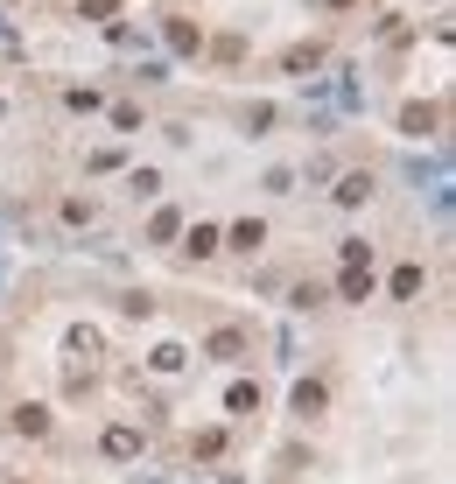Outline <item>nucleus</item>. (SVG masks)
Returning a JSON list of instances; mask_svg holds the SVG:
<instances>
[{
    "mask_svg": "<svg viewBox=\"0 0 456 484\" xmlns=\"http://www.w3.org/2000/svg\"><path fill=\"white\" fill-rule=\"evenodd\" d=\"M365 197H373V176H344L337 183V204H365Z\"/></svg>",
    "mask_w": 456,
    "mask_h": 484,
    "instance_id": "7ed1b4c3",
    "label": "nucleus"
},
{
    "mask_svg": "<svg viewBox=\"0 0 456 484\" xmlns=\"http://www.w3.org/2000/svg\"><path fill=\"white\" fill-rule=\"evenodd\" d=\"M106 457H112V463L141 457V429H127V421H120V429H106Z\"/></svg>",
    "mask_w": 456,
    "mask_h": 484,
    "instance_id": "f257e3e1",
    "label": "nucleus"
},
{
    "mask_svg": "<svg viewBox=\"0 0 456 484\" xmlns=\"http://www.w3.org/2000/svg\"><path fill=\"white\" fill-rule=\"evenodd\" d=\"M330 7H351V0H330Z\"/></svg>",
    "mask_w": 456,
    "mask_h": 484,
    "instance_id": "1a4fd4ad",
    "label": "nucleus"
},
{
    "mask_svg": "<svg viewBox=\"0 0 456 484\" xmlns=\"http://www.w3.org/2000/svg\"><path fill=\"white\" fill-rule=\"evenodd\" d=\"M260 239H267V225H260V218H246V225H232V246H239V253H253Z\"/></svg>",
    "mask_w": 456,
    "mask_h": 484,
    "instance_id": "f03ea898",
    "label": "nucleus"
},
{
    "mask_svg": "<svg viewBox=\"0 0 456 484\" xmlns=\"http://www.w3.org/2000/svg\"><path fill=\"white\" fill-rule=\"evenodd\" d=\"M239 351H246L239 330H218V337H211V358H239Z\"/></svg>",
    "mask_w": 456,
    "mask_h": 484,
    "instance_id": "39448f33",
    "label": "nucleus"
},
{
    "mask_svg": "<svg viewBox=\"0 0 456 484\" xmlns=\"http://www.w3.org/2000/svg\"><path fill=\"white\" fill-rule=\"evenodd\" d=\"M393 295H422V267H401V274H393Z\"/></svg>",
    "mask_w": 456,
    "mask_h": 484,
    "instance_id": "6e6552de",
    "label": "nucleus"
},
{
    "mask_svg": "<svg viewBox=\"0 0 456 484\" xmlns=\"http://www.w3.org/2000/svg\"><path fill=\"white\" fill-rule=\"evenodd\" d=\"M337 288H344V302H365V295H373V274L344 267V281H337Z\"/></svg>",
    "mask_w": 456,
    "mask_h": 484,
    "instance_id": "20e7f679",
    "label": "nucleus"
},
{
    "mask_svg": "<svg viewBox=\"0 0 456 484\" xmlns=\"http://www.w3.org/2000/svg\"><path fill=\"white\" fill-rule=\"evenodd\" d=\"M316 407H323V386H309V379H302V386H296V414H316Z\"/></svg>",
    "mask_w": 456,
    "mask_h": 484,
    "instance_id": "0eeeda50",
    "label": "nucleus"
},
{
    "mask_svg": "<svg viewBox=\"0 0 456 484\" xmlns=\"http://www.w3.org/2000/svg\"><path fill=\"white\" fill-rule=\"evenodd\" d=\"M15 429H22V435H43V429H50V414H43V407H22V414H15Z\"/></svg>",
    "mask_w": 456,
    "mask_h": 484,
    "instance_id": "423d86ee",
    "label": "nucleus"
}]
</instances>
